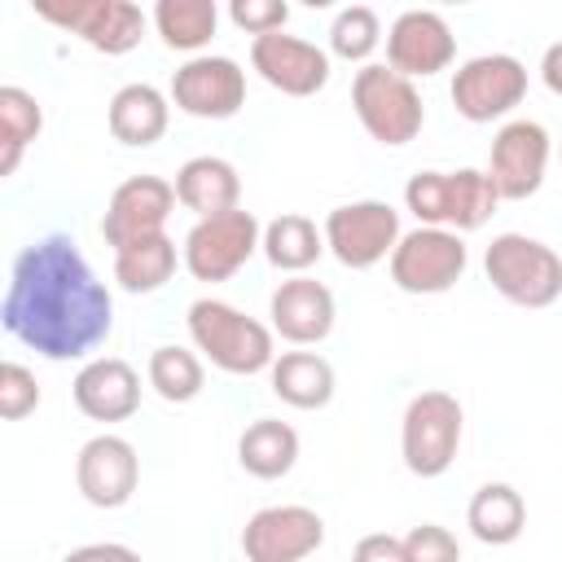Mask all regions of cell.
Segmentation results:
<instances>
[{
    "instance_id": "cell-5",
    "label": "cell",
    "mask_w": 562,
    "mask_h": 562,
    "mask_svg": "<svg viewBox=\"0 0 562 562\" xmlns=\"http://www.w3.org/2000/svg\"><path fill=\"white\" fill-rule=\"evenodd\" d=\"M351 110L360 119V127L386 145V149H400L408 145L422 123H426V105H422V92L413 79L395 75L391 66H378V61H364L351 79Z\"/></svg>"
},
{
    "instance_id": "cell-1",
    "label": "cell",
    "mask_w": 562,
    "mask_h": 562,
    "mask_svg": "<svg viewBox=\"0 0 562 562\" xmlns=\"http://www.w3.org/2000/svg\"><path fill=\"white\" fill-rule=\"evenodd\" d=\"M0 325L44 360H83L114 329V299L66 233L18 250Z\"/></svg>"
},
{
    "instance_id": "cell-27",
    "label": "cell",
    "mask_w": 562,
    "mask_h": 562,
    "mask_svg": "<svg viewBox=\"0 0 562 562\" xmlns=\"http://www.w3.org/2000/svg\"><path fill=\"white\" fill-rule=\"evenodd\" d=\"M268 263L277 272H290V277H303L321 255H325V233L316 228V220L299 215V211H285L277 220L263 224V246Z\"/></svg>"
},
{
    "instance_id": "cell-13",
    "label": "cell",
    "mask_w": 562,
    "mask_h": 562,
    "mask_svg": "<svg viewBox=\"0 0 562 562\" xmlns=\"http://www.w3.org/2000/svg\"><path fill=\"white\" fill-rule=\"evenodd\" d=\"M325 544V518L307 505H263L241 527L246 562H307Z\"/></svg>"
},
{
    "instance_id": "cell-31",
    "label": "cell",
    "mask_w": 562,
    "mask_h": 562,
    "mask_svg": "<svg viewBox=\"0 0 562 562\" xmlns=\"http://www.w3.org/2000/svg\"><path fill=\"white\" fill-rule=\"evenodd\" d=\"M382 44V22L369 4H347L329 22V53L342 61H364Z\"/></svg>"
},
{
    "instance_id": "cell-37",
    "label": "cell",
    "mask_w": 562,
    "mask_h": 562,
    "mask_svg": "<svg viewBox=\"0 0 562 562\" xmlns=\"http://www.w3.org/2000/svg\"><path fill=\"white\" fill-rule=\"evenodd\" d=\"M540 79H544V88H549V92H558V97H562V40L544 48V57H540Z\"/></svg>"
},
{
    "instance_id": "cell-23",
    "label": "cell",
    "mask_w": 562,
    "mask_h": 562,
    "mask_svg": "<svg viewBox=\"0 0 562 562\" xmlns=\"http://www.w3.org/2000/svg\"><path fill=\"white\" fill-rule=\"evenodd\" d=\"M268 382H272V395L290 408H325L334 400V364L316 351H281L268 369Z\"/></svg>"
},
{
    "instance_id": "cell-24",
    "label": "cell",
    "mask_w": 562,
    "mask_h": 562,
    "mask_svg": "<svg viewBox=\"0 0 562 562\" xmlns=\"http://www.w3.org/2000/svg\"><path fill=\"white\" fill-rule=\"evenodd\" d=\"M465 527H470V536L479 544H492V549L514 544L522 536V527H527L522 492L509 487V483H483L465 505Z\"/></svg>"
},
{
    "instance_id": "cell-15",
    "label": "cell",
    "mask_w": 562,
    "mask_h": 562,
    "mask_svg": "<svg viewBox=\"0 0 562 562\" xmlns=\"http://www.w3.org/2000/svg\"><path fill=\"white\" fill-rule=\"evenodd\" d=\"M457 57V35L435 9H404L386 31V66L404 79H430Z\"/></svg>"
},
{
    "instance_id": "cell-19",
    "label": "cell",
    "mask_w": 562,
    "mask_h": 562,
    "mask_svg": "<svg viewBox=\"0 0 562 562\" xmlns=\"http://www.w3.org/2000/svg\"><path fill=\"white\" fill-rule=\"evenodd\" d=\"M70 395H75V408L83 417L114 426L140 408V373L119 356H92L79 364Z\"/></svg>"
},
{
    "instance_id": "cell-30",
    "label": "cell",
    "mask_w": 562,
    "mask_h": 562,
    "mask_svg": "<svg viewBox=\"0 0 562 562\" xmlns=\"http://www.w3.org/2000/svg\"><path fill=\"white\" fill-rule=\"evenodd\" d=\"M145 378H149L154 395L167 400V404H189L206 386L202 356L189 351V347H154L149 351V364H145Z\"/></svg>"
},
{
    "instance_id": "cell-2",
    "label": "cell",
    "mask_w": 562,
    "mask_h": 562,
    "mask_svg": "<svg viewBox=\"0 0 562 562\" xmlns=\"http://www.w3.org/2000/svg\"><path fill=\"white\" fill-rule=\"evenodd\" d=\"M189 338L193 347L224 373L233 378H250L272 369L277 347H272V325L246 316L241 307L224 303V299H193L189 303Z\"/></svg>"
},
{
    "instance_id": "cell-32",
    "label": "cell",
    "mask_w": 562,
    "mask_h": 562,
    "mask_svg": "<svg viewBox=\"0 0 562 562\" xmlns=\"http://www.w3.org/2000/svg\"><path fill=\"white\" fill-rule=\"evenodd\" d=\"M40 408V382L26 364L18 360H4L0 364V417L4 422H22Z\"/></svg>"
},
{
    "instance_id": "cell-8",
    "label": "cell",
    "mask_w": 562,
    "mask_h": 562,
    "mask_svg": "<svg viewBox=\"0 0 562 562\" xmlns=\"http://www.w3.org/2000/svg\"><path fill=\"white\" fill-rule=\"evenodd\" d=\"M386 268L404 294H448L470 268V246L461 233L417 224L400 237Z\"/></svg>"
},
{
    "instance_id": "cell-22",
    "label": "cell",
    "mask_w": 562,
    "mask_h": 562,
    "mask_svg": "<svg viewBox=\"0 0 562 562\" xmlns=\"http://www.w3.org/2000/svg\"><path fill=\"white\" fill-rule=\"evenodd\" d=\"M105 123H110V136H114L119 145L145 149V145L162 140V132H167V123H171V97L158 92L154 83H123V88L110 97Z\"/></svg>"
},
{
    "instance_id": "cell-25",
    "label": "cell",
    "mask_w": 562,
    "mask_h": 562,
    "mask_svg": "<svg viewBox=\"0 0 562 562\" xmlns=\"http://www.w3.org/2000/svg\"><path fill=\"white\" fill-rule=\"evenodd\" d=\"M176 263H184L176 241L167 233H154V237L127 241L114 250V281L127 294H154L176 277Z\"/></svg>"
},
{
    "instance_id": "cell-10",
    "label": "cell",
    "mask_w": 562,
    "mask_h": 562,
    "mask_svg": "<svg viewBox=\"0 0 562 562\" xmlns=\"http://www.w3.org/2000/svg\"><path fill=\"white\" fill-rule=\"evenodd\" d=\"M35 18L79 35L88 48L105 57H123L145 40L149 18L132 0H40Z\"/></svg>"
},
{
    "instance_id": "cell-29",
    "label": "cell",
    "mask_w": 562,
    "mask_h": 562,
    "mask_svg": "<svg viewBox=\"0 0 562 562\" xmlns=\"http://www.w3.org/2000/svg\"><path fill=\"white\" fill-rule=\"evenodd\" d=\"M44 132V110L40 101L18 88V83H4L0 88V176H13L26 145Z\"/></svg>"
},
{
    "instance_id": "cell-21",
    "label": "cell",
    "mask_w": 562,
    "mask_h": 562,
    "mask_svg": "<svg viewBox=\"0 0 562 562\" xmlns=\"http://www.w3.org/2000/svg\"><path fill=\"white\" fill-rule=\"evenodd\" d=\"M171 184H176V202L184 211H193L198 220H211V215L241 206V176L220 154H198V158L180 162Z\"/></svg>"
},
{
    "instance_id": "cell-16",
    "label": "cell",
    "mask_w": 562,
    "mask_h": 562,
    "mask_svg": "<svg viewBox=\"0 0 562 562\" xmlns=\"http://www.w3.org/2000/svg\"><path fill=\"white\" fill-rule=\"evenodd\" d=\"M250 66L268 88L285 92V97H316L329 83V53L321 44H312L303 35H285V31L250 40Z\"/></svg>"
},
{
    "instance_id": "cell-12",
    "label": "cell",
    "mask_w": 562,
    "mask_h": 562,
    "mask_svg": "<svg viewBox=\"0 0 562 562\" xmlns=\"http://www.w3.org/2000/svg\"><path fill=\"white\" fill-rule=\"evenodd\" d=\"M549 132L536 119H509L501 123V132L492 136L487 149V180L496 184L501 202H527L531 193H540L544 171H549Z\"/></svg>"
},
{
    "instance_id": "cell-6",
    "label": "cell",
    "mask_w": 562,
    "mask_h": 562,
    "mask_svg": "<svg viewBox=\"0 0 562 562\" xmlns=\"http://www.w3.org/2000/svg\"><path fill=\"white\" fill-rule=\"evenodd\" d=\"M465 413L452 391H417L400 422V457L417 479H439L452 470L461 448Z\"/></svg>"
},
{
    "instance_id": "cell-11",
    "label": "cell",
    "mask_w": 562,
    "mask_h": 562,
    "mask_svg": "<svg viewBox=\"0 0 562 562\" xmlns=\"http://www.w3.org/2000/svg\"><path fill=\"white\" fill-rule=\"evenodd\" d=\"M452 110L465 123H496L527 97V66L509 53H479L452 70Z\"/></svg>"
},
{
    "instance_id": "cell-34",
    "label": "cell",
    "mask_w": 562,
    "mask_h": 562,
    "mask_svg": "<svg viewBox=\"0 0 562 562\" xmlns=\"http://www.w3.org/2000/svg\"><path fill=\"white\" fill-rule=\"evenodd\" d=\"M404 553H408V562H461L457 536L439 522H417L404 536Z\"/></svg>"
},
{
    "instance_id": "cell-9",
    "label": "cell",
    "mask_w": 562,
    "mask_h": 562,
    "mask_svg": "<svg viewBox=\"0 0 562 562\" xmlns=\"http://www.w3.org/2000/svg\"><path fill=\"white\" fill-rule=\"evenodd\" d=\"M325 233V250L342 263V268H373L382 259H391V250L400 246L404 228H400V211L391 202L378 198H360V202H342L325 215L321 224Z\"/></svg>"
},
{
    "instance_id": "cell-14",
    "label": "cell",
    "mask_w": 562,
    "mask_h": 562,
    "mask_svg": "<svg viewBox=\"0 0 562 562\" xmlns=\"http://www.w3.org/2000/svg\"><path fill=\"white\" fill-rule=\"evenodd\" d=\"M167 97L189 119H233L246 105V70L233 57L202 53L171 75Z\"/></svg>"
},
{
    "instance_id": "cell-33",
    "label": "cell",
    "mask_w": 562,
    "mask_h": 562,
    "mask_svg": "<svg viewBox=\"0 0 562 562\" xmlns=\"http://www.w3.org/2000/svg\"><path fill=\"white\" fill-rule=\"evenodd\" d=\"M228 18H233L237 31H246L250 40H259V35L285 31L290 4H285V0H233V4H228Z\"/></svg>"
},
{
    "instance_id": "cell-35",
    "label": "cell",
    "mask_w": 562,
    "mask_h": 562,
    "mask_svg": "<svg viewBox=\"0 0 562 562\" xmlns=\"http://www.w3.org/2000/svg\"><path fill=\"white\" fill-rule=\"evenodd\" d=\"M351 562H408V553H404V536L369 531V536H360V540H356Z\"/></svg>"
},
{
    "instance_id": "cell-28",
    "label": "cell",
    "mask_w": 562,
    "mask_h": 562,
    "mask_svg": "<svg viewBox=\"0 0 562 562\" xmlns=\"http://www.w3.org/2000/svg\"><path fill=\"white\" fill-rule=\"evenodd\" d=\"M149 22L167 48L202 57V48L211 44V35L220 26V4L215 0H158Z\"/></svg>"
},
{
    "instance_id": "cell-26",
    "label": "cell",
    "mask_w": 562,
    "mask_h": 562,
    "mask_svg": "<svg viewBox=\"0 0 562 562\" xmlns=\"http://www.w3.org/2000/svg\"><path fill=\"white\" fill-rule=\"evenodd\" d=\"M237 461L255 479H281L299 461V430L277 417H259L237 439Z\"/></svg>"
},
{
    "instance_id": "cell-20",
    "label": "cell",
    "mask_w": 562,
    "mask_h": 562,
    "mask_svg": "<svg viewBox=\"0 0 562 562\" xmlns=\"http://www.w3.org/2000/svg\"><path fill=\"white\" fill-rule=\"evenodd\" d=\"M268 316H272V334H281L294 347H316L329 338L334 329V294L325 281L316 277H290L272 290L268 299Z\"/></svg>"
},
{
    "instance_id": "cell-18",
    "label": "cell",
    "mask_w": 562,
    "mask_h": 562,
    "mask_svg": "<svg viewBox=\"0 0 562 562\" xmlns=\"http://www.w3.org/2000/svg\"><path fill=\"white\" fill-rule=\"evenodd\" d=\"M140 483V457L123 435H92L75 457V487L97 509H119Z\"/></svg>"
},
{
    "instance_id": "cell-7",
    "label": "cell",
    "mask_w": 562,
    "mask_h": 562,
    "mask_svg": "<svg viewBox=\"0 0 562 562\" xmlns=\"http://www.w3.org/2000/svg\"><path fill=\"white\" fill-rule=\"evenodd\" d=\"M259 246H263V224L255 220V211L237 206V211H224L211 220H193L180 255H184V268L193 281L215 285V281L237 277Z\"/></svg>"
},
{
    "instance_id": "cell-3",
    "label": "cell",
    "mask_w": 562,
    "mask_h": 562,
    "mask_svg": "<svg viewBox=\"0 0 562 562\" xmlns=\"http://www.w3.org/2000/svg\"><path fill=\"white\" fill-rule=\"evenodd\" d=\"M404 206L417 215L426 228H448V233H474L483 228L501 193L479 167H457V171H417L404 184Z\"/></svg>"
},
{
    "instance_id": "cell-4",
    "label": "cell",
    "mask_w": 562,
    "mask_h": 562,
    "mask_svg": "<svg viewBox=\"0 0 562 562\" xmlns=\"http://www.w3.org/2000/svg\"><path fill=\"white\" fill-rule=\"evenodd\" d=\"M483 272L514 307H549L562 299V255L527 233H496L483 250Z\"/></svg>"
},
{
    "instance_id": "cell-17",
    "label": "cell",
    "mask_w": 562,
    "mask_h": 562,
    "mask_svg": "<svg viewBox=\"0 0 562 562\" xmlns=\"http://www.w3.org/2000/svg\"><path fill=\"white\" fill-rule=\"evenodd\" d=\"M171 211H176V184L171 180H162V176H132V180H123L110 193L105 215H101V237H105V246L119 250L127 241L167 233Z\"/></svg>"
},
{
    "instance_id": "cell-36",
    "label": "cell",
    "mask_w": 562,
    "mask_h": 562,
    "mask_svg": "<svg viewBox=\"0 0 562 562\" xmlns=\"http://www.w3.org/2000/svg\"><path fill=\"white\" fill-rule=\"evenodd\" d=\"M61 562H140V553L127 549V544H119V540H97V544L70 549Z\"/></svg>"
}]
</instances>
